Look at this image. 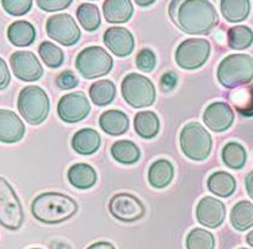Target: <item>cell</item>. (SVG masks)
<instances>
[{
	"label": "cell",
	"instance_id": "1",
	"mask_svg": "<svg viewBox=\"0 0 253 249\" xmlns=\"http://www.w3.org/2000/svg\"><path fill=\"white\" fill-rule=\"evenodd\" d=\"M181 31L191 36H206L218 25V14L210 0H181L170 18Z\"/></svg>",
	"mask_w": 253,
	"mask_h": 249
},
{
	"label": "cell",
	"instance_id": "2",
	"mask_svg": "<svg viewBox=\"0 0 253 249\" xmlns=\"http://www.w3.org/2000/svg\"><path fill=\"white\" fill-rule=\"evenodd\" d=\"M78 208L76 201L61 192H43L31 203L33 217L47 225L67 221L78 213Z\"/></svg>",
	"mask_w": 253,
	"mask_h": 249
},
{
	"label": "cell",
	"instance_id": "3",
	"mask_svg": "<svg viewBox=\"0 0 253 249\" xmlns=\"http://www.w3.org/2000/svg\"><path fill=\"white\" fill-rule=\"evenodd\" d=\"M218 82L225 88H238L253 80V57L249 54H230L219 62Z\"/></svg>",
	"mask_w": 253,
	"mask_h": 249
},
{
	"label": "cell",
	"instance_id": "4",
	"mask_svg": "<svg viewBox=\"0 0 253 249\" xmlns=\"http://www.w3.org/2000/svg\"><path fill=\"white\" fill-rule=\"evenodd\" d=\"M18 110L29 124H41L46 120L50 111L49 96L41 87L27 85L19 92Z\"/></svg>",
	"mask_w": 253,
	"mask_h": 249
},
{
	"label": "cell",
	"instance_id": "5",
	"mask_svg": "<svg viewBox=\"0 0 253 249\" xmlns=\"http://www.w3.org/2000/svg\"><path fill=\"white\" fill-rule=\"evenodd\" d=\"M181 152L194 161L206 160L212 149V138L203 124L190 122L180 131Z\"/></svg>",
	"mask_w": 253,
	"mask_h": 249
},
{
	"label": "cell",
	"instance_id": "6",
	"mask_svg": "<svg viewBox=\"0 0 253 249\" xmlns=\"http://www.w3.org/2000/svg\"><path fill=\"white\" fill-rule=\"evenodd\" d=\"M122 96L134 109L149 107L156 100V87L144 75L129 73L122 82Z\"/></svg>",
	"mask_w": 253,
	"mask_h": 249
},
{
	"label": "cell",
	"instance_id": "7",
	"mask_svg": "<svg viewBox=\"0 0 253 249\" xmlns=\"http://www.w3.org/2000/svg\"><path fill=\"white\" fill-rule=\"evenodd\" d=\"M75 65L84 79H96L110 73L114 60L103 47L88 46L79 53Z\"/></svg>",
	"mask_w": 253,
	"mask_h": 249
},
{
	"label": "cell",
	"instance_id": "8",
	"mask_svg": "<svg viewBox=\"0 0 253 249\" xmlns=\"http://www.w3.org/2000/svg\"><path fill=\"white\" fill-rule=\"evenodd\" d=\"M25 222L19 198L7 179L0 176V225L8 230H18Z\"/></svg>",
	"mask_w": 253,
	"mask_h": 249
},
{
	"label": "cell",
	"instance_id": "9",
	"mask_svg": "<svg viewBox=\"0 0 253 249\" xmlns=\"http://www.w3.org/2000/svg\"><path fill=\"white\" fill-rule=\"evenodd\" d=\"M211 45L205 38H188L177 46L175 52L176 64L186 71H195L203 67L210 57Z\"/></svg>",
	"mask_w": 253,
	"mask_h": 249
},
{
	"label": "cell",
	"instance_id": "10",
	"mask_svg": "<svg viewBox=\"0 0 253 249\" xmlns=\"http://www.w3.org/2000/svg\"><path fill=\"white\" fill-rule=\"evenodd\" d=\"M46 33L53 41L62 46H73L82 38V31L78 23L69 14H56L46 21Z\"/></svg>",
	"mask_w": 253,
	"mask_h": 249
},
{
	"label": "cell",
	"instance_id": "11",
	"mask_svg": "<svg viewBox=\"0 0 253 249\" xmlns=\"http://www.w3.org/2000/svg\"><path fill=\"white\" fill-rule=\"evenodd\" d=\"M109 211L121 222H135L145 215V206L140 199L131 194L121 192L114 195L109 202Z\"/></svg>",
	"mask_w": 253,
	"mask_h": 249
},
{
	"label": "cell",
	"instance_id": "12",
	"mask_svg": "<svg viewBox=\"0 0 253 249\" xmlns=\"http://www.w3.org/2000/svg\"><path fill=\"white\" fill-rule=\"evenodd\" d=\"M91 111V104L83 92H71L64 95L57 104L58 117L65 124H78L85 120Z\"/></svg>",
	"mask_w": 253,
	"mask_h": 249
},
{
	"label": "cell",
	"instance_id": "13",
	"mask_svg": "<svg viewBox=\"0 0 253 249\" xmlns=\"http://www.w3.org/2000/svg\"><path fill=\"white\" fill-rule=\"evenodd\" d=\"M10 64L12 72L21 82H37L42 78L43 69L40 60L33 52L29 50H18L12 53L10 57Z\"/></svg>",
	"mask_w": 253,
	"mask_h": 249
},
{
	"label": "cell",
	"instance_id": "14",
	"mask_svg": "<svg viewBox=\"0 0 253 249\" xmlns=\"http://www.w3.org/2000/svg\"><path fill=\"white\" fill-rule=\"evenodd\" d=\"M198 222L210 229H217L226 218V208L221 201L212 197L202 198L197 206Z\"/></svg>",
	"mask_w": 253,
	"mask_h": 249
},
{
	"label": "cell",
	"instance_id": "15",
	"mask_svg": "<svg viewBox=\"0 0 253 249\" xmlns=\"http://www.w3.org/2000/svg\"><path fill=\"white\" fill-rule=\"evenodd\" d=\"M103 41L106 47L117 57H127L135 46L134 37L126 27H109L104 31Z\"/></svg>",
	"mask_w": 253,
	"mask_h": 249
},
{
	"label": "cell",
	"instance_id": "16",
	"mask_svg": "<svg viewBox=\"0 0 253 249\" xmlns=\"http://www.w3.org/2000/svg\"><path fill=\"white\" fill-rule=\"evenodd\" d=\"M203 122L215 133H222L232 127L234 122V111L225 102H214L209 104L203 114Z\"/></svg>",
	"mask_w": 253,
	"mask_h": 249
},
{
	"label": "cell",
	"instance_id": "17",
	"mask_svg": "<svg viewBox=\"0 0 253 249\" xmlns=\"http://www.w3.org/2000/svg\"><path fill=\"white\" fill-rule=\"evenodd\" d=\"M26 127L19 118L11 110H0V142L15 144L23 138Z\"/></svg>",
	"mask_w": 253,
	"mask_h": 249
},
{
	"label": "cell",
	"instance_id": "18",
	"mask_svg": "<svg viewBox=\"0 0 253 249\" xmlns=\"http://www.w3.org/2000/svg\"><path fill=\"white\" fill-rule=\"evenodd\" d=\"M134 7L131 0H104L103 3V15L104 19L113 23L119 25L130 21L133 16Z\"/></svg>",
	"mask_w": 253,
	"mask_h": 249
},
{
	"label": "cell",
	"instance_id": "19",
	"mask_svg": "<svg viewBox=\"0 0 253 249\" xmlns=\"http://www.w3.org/2000/svg\"><path fill=\"white\" fill-rule=\"evenodd\" d=\"M102 144V138L96 130L93 129H82L75 133L72 137L73 151L82 156H91L95 152H98Z\"/></svg>",
	"mask_w": 253,
	"mask_h": 249
},
{
	"label": "cell",
	"instance_id": "20",
	"mask_svg": "<svg viewBox=\"0 0 253 249\" xmlns=\"http://www.w3.org/2000/svg\"><path fill=\"white\" fill-rule=\"evenodd\" d=\"M99 126L106 134L122 135L129 130V117L121 110H107L100 115Z\"/></svg>",
	"mask_w": 253,
	"mask_h": 249
},
{
	"label": "cell",
	"instance_id": "21",
	"mask_svg": "<svg viewBox=\"0 0 253 249\" xmlns=\"http://www.w3.org/2000/svg\"><path fill=\"white\" fill-rule=\"evenodd\" d=\"M36 27L27 21H16L11 23L7 29V38L14 46H30L31 43L36 41Z\"/></svg>",
	"mask_w": 253,
	"mask_h": 249
},
{
	"label": "cell",
	"instance_id": "22",
	"mask_svg": "<svg viewBox=\"0 0 253 249\" xmlns=\"http://www.w3.org/2000/svg\"><path fill=\"white\" fill-rule=\"evenodd\" d=\"M175 176V169L169 160L166 159H160V160L155 161L149 168L148 172V180L149 184L153 188L161 190L166 188L170 184L172 179Z\"/></svg>",
	"mask_w": 253,
	"mask_h": 249
},
{
	"label": "cell",
	"instance_id": "23",
	"mask_svg": "<svg viewBox=\"0 0 253 249\" xmlns=\"http://www.w3.org/2000/svg\"><path fill=\"white\" fill-rule=\"evenodd\" d=\"M68 180L78 190H88L95 186L98 175L89 164L79 163L68 169Z\"/></svg>",
	"mask_w": 253,
	"mask_h": 249
},
{
	"label": "cell",
	"instance_id": "24",
	"mask_svg": "<svg viewBox=\"0 0 253 249\" xmlns=\"http://www.w3.org/2000/svg\"><path fill=\"white\" fill-rule=\"evenodd\" d=\"M207 188L217 197L229 198L236 191L237 182L230 173L225 171H217L211 173L207 179Z\"/></svg>",
	"mask_w": 253,
	"mask_h": 249
},
{
	"label": "cell",
	"instance_id": "25",
	"mask_svg": "<svg viewBox=\"0 0 253 249\" xmlns=\"http://www.w3.org/2000/svg\"><path fill=\"white\" fill-rule=\"evenodd\" d=\"M134 129L135 133L142 138H155L160 131V120L153 111H141L135 115Z\"/></svg>",
	"mask_w": 253,
	"mask_h": 249
},
{
	"label": "cell",
	"instance_id": "26",
	"mask_svg": "<svg viewBox=\"0 0 253 249\" xmlns=\"http://www.w3.org/2000/svg\"><path fill=\"white\" fill-rule=\"evenodd\" d=\"M221 12L227 22L240 23L251 14V0H221Z\"/></svg>",
	"mask_w": 253,
	"mask_h": 249
},
{
	"label": "cell",
	"instance_id": "27",
	"mask_svg": "<svg viewBox=\"0 0 253 249\" xmlns=\"http://www.w3.org/2000/svg\"><path fill=\"white\" fill-rule=\"evenodd\" d=\"M232 226L238 232H245L253 226V203L249 201H240L236 203L230 213Z\"/></svg>",
	"mask_w": 253,
	"mask_h": 249
},
{
	"label": "cell",
	"instance_id": "28",
	"mask_svg": "<svg viewBox=\"0 0 253 249\" xmlns=\"http://www.w3.org/2000/svg\"><path fill=\"white\" fill-rule=\"evenodd\" d=\"M111 155H113L114 160H117L121 164L131 166L140 160L141 151L133 141L121 140L113 144Z\"/></svg>",
	"mask_w": 253,
	"mask_h": 249
},
{
	"label": "cell",
	"instance_id": "29",
	"mask_svg": "<svg viewBox=\"0 0 253 249\" xmlns=\"http://www.w3.org/2000/svg\"><path fill=\"white\" fill-rule=\"evenodd\" d=\"M117 96V87L111 80H99L89 87V98L96 106L113 103Z\"/></svg>",
	"mask_w": 253,
	"mask_h": 249
},
{
	"label": "cell",
	"instance_id": "30",
	"mask_svg": "<svg viewBox=\"0 0 253 249\" xmlns=\"http://www.w3.org/2000/svg\"><path fill=\"white\" fill-rule=\"evenodd\" d=\"M247 151L238 142H227L222 149L223 164L230 169H243L247 164Z\"/></svg>",
	"mask_w": 253,
	"mask_h": 249
},
{
	"label": "cell",
	"instance_id": "31",
	"mask_svg": "<svg viewBox=\"0 0 253 249\" xmlns=\"http://www.w3.org/2000/svg\"><path fill=\"white\" fill-rule=\"evenodd\" d=\"M253 30L249 26L238 25L227 31V45L234 50H245L252 46Z\"/></svg>",
	"mask_w": 253,
	"mask_h": 249
},
{
	"label": "cell",
	"instance_id": "32",
	"mask_svg": "<svg viewBox=\"0 0 253 249\" xmlns=\"http://www.w3.org/2000/svg\"><path fill=\"white\" fill-rule=\"evenodd\" d=\"M230 100L238 114L247 118L253 117V85L234 91L230 95Z\"/></svg>",
	"mask_w": 253,
	"mask_h": 249
},
{
	"label": "cell",
	"instance_id": "33",
	"mask_svg": "<svg viewBox=\"0 0 253 249\" xmlns=\"http://www.w3.org/2000/svg\"><path fill=\"white\" fill-rule=\"evenodd\" d=\"M76 15H78V21L80 22L84 30L95 31L100 26V22H102L100 21V12L95 4H91V3L80 4L76 11Z\"/></svg>",
	"mask_w": 253,
	"mask_h": 249
},
{
	"label": "cell",
	"instance_id": "34",
	"mask_svg": "<svg viewBox=\"0 0 253 249\" xmlns=\"http://www.w3.org/2000/svg\"><path fill=\"white\" fill-rule=\"evenodd\" d=\"M187 249H214L215 248V239L212 233L205 229H192L187 234L186 239Z\"/></svg>",
	"mask_w": 253,
	"mask_h": 249
},
{
	"label": "cell",
	"instance_id": "35",
	"mask_svg": "<svg viewBox=\"0 0 253 249\" xmlns=\"http://www.w3.org/2000/svg\"><path fill=\"white\" fill-rule=\"evenodd\" d=\"M40 57L45 65L52 69L60 68L64 64V52L50 41H43L38 47Z\"/></svg>",
	"mask_w": 253,
	"mask_h": 249
},
{
	"label": "cell",
	"instance_id": "36",
	"mask_svg": "<svg viewBox=\"0 0 253 249\" xmlns=\"http://www.w3.org/2000/svg\"><path fill=\"white\" fill-rule=\"evenodd\" d=\"M4 11L11 16H23L31 10L33 0H1Z\"/></svg>",
	"mask_w": 253,
	"mask_h": 249
},
{
	"label": "cell",
	"instance_id": "37",
	"mask_svg": "<svg viewBox=\"0 0 253 249\" xmlns=\"http://www.w3.org/2000/svg\"><path fill=\"white\" fill-rule=\"evenodd\" d=\"M156 64H157V57H156L155 52L149 47L141 49L138 54H137V57H135V65L142 72H153Z\"/></svg>",
	"mask_w": 253,
	"mask_h": 249
},
{
	"label": "cell",
	"instance_id": "38",
	"mask_svg": "<svg viewBox=\"0 0 253 249\" xmlns=\"http://www.w3.org/2000/svg\"><path fill=\"white\" fill-rule=\"evenodd\" d=\"M73 0H37V5L41 8L42 11L46 12H56V11H61L68 8L72 4Z\"/></svg>",
	"mask_w": 253,
	"mask_h": 249
},
{
	"label": "cell",
	"instance_id": "39",
	"mask_svg": "<svg viewBox=\"0 0 253 249\" xmlns=\"http://www.w3.org/2000/svg\"><path fill=\"white\" fill-rule=\"evenodd\" d=\"M56 84L58 88L67 91V89H72L75 87H78L79 79L72 71H64V72H61L57 76Z\"/></svg>",
	"mask_w": 253,
	"mask_h": 249
},
{
	"label": "cell",
	"instance_id": "40",
	"mask_svg": "<svg viewBox=\"0 0 253 249\" xmlns=\"http://www.w3.org/2000/svg\"><path fill=\"white\" fill-rule=\"evenodd\" d=\"M177 75L173 72H166L161 76L160 87L163 89V92H170L173 91L175 87L177 85Z\"/></svg>",
	"mask_w": 253,
	"mask_h": 249
},
{
	"label": "cell",
	"instance_id": "41",
	"mask_svg": "<svg viewBox=\"0 0 253 249\" xmlns=\"http://www.w3.org/2000/svg\"><path fill=\"white\" fill-rule=\"evenodd\" d=\"M11 82V75L10 71H8V67L3 58L0 57V91L1 89L7 88V85L10 84Z\"/></svg>",
	"mask_w": 253,
	"mask_h": 249
},
{
	"label": "cell",
	"instance_id": "42",
	"mask_svg": "<svg viewBox=\"0 0 253 249\" xmlns=\"http://www.w3.org/2000/svg\"><path fill=\"white\" fill-rule=\"evenodd\" d=\"M245 187H247V192L253 201V171L249 172L247 177H245Z\"/></svg>",
	"mask_w": 253,
	"mask_h": 249
},
{
	"label": "cell",
	"instance_id": "43",
	"mask_svg": "<svg viewBox=\"0 0 253 249\" xmlns=\"http://www.w3.org/2000/svg\"><path fill=\"white\" fill-rule=\"evenodd\" d=\"M87 249H115V247L111 243H107V241H99V243L89 245Z\"/></svg>",
	"mask_w": 253,
	"mask_h": 249
},
{
	"label": "cell",
	"instance_id": "44",
	"mask_svg": "<svg viewBox=\"0 0 253 249\" xmlns=\"http://www.w3.org/2000/svg\"><path fill=\"white\" fill-rule=\"evenodd\" d=\"M50 249H72L69 247V244L60 241V240H54L50 243Z\"/></svg>",
	"mask_w": 253,
	"mask_h": 249
},
{
	"label": "cell",
	"instance_id": "45",
	"mask_svg": "<svg viewBox=\"0 0 253 249\" xmlns=\"http://www.w3.org/2000/svg\"><path fill=\"white\" fill-rule=\"evenodd\" d=\"M181 3V0H172V3L169 4V16L172 18V16L175 15V12L177 11V7H179V4Z\"/></svg>",
	"mask_w": 253,
	"mask_h": 249
},
{
	"label": "cell",
	"instance_id": "46",
	"mask_svg": "<svg viewBox=\"0 0 253 249\" xmlns=\"http://www.w3.org/2000/svg\"><path fill=\"white\" fill-rule=\"evenodd\" d=\"M137 5H140V7H149L155 3L156 0H134Z\"/></svg>",
	"mask_w": 253,
	"mask_h": 249
},
{
	"label": "cell",
	"instance_id": "47",
	"mask_svg": "<svg viewBox=\"0 0 253 249\" xmlns=\"http://www.w3.org/2000/svg\"><path fill=\"white\" fill-rule=\"evenodd\" d=\"M247 243L253 248V230H251V232L247 234Z\"/></svg>",
	"mask_w": 253,
	"mask_h": 249
},
{
	"label": "cell",
	"instance_id": "48",
	"mask_svg": "<svg viewBox=\"0 0 253 249\" xmlns=\"http://www.w3.org/2000/svg\"><path fill=\"white\" fill-rule=\"evenodd\" d=\"M238 249H248V248H238Z\"/></svg>",
	"mask_w": 253,
	"mask_h": 249
},
{
	"label": "cell",
	"instance_id": "49",
	"mask_svg": "<svg viewBox=\"0 0 253 249\" xmlns=\"http://www.w3.org/2000/svg\"><path fill=\"white\" fill-rule=\"evenodd\" d=\"M31 249H40V248H31Z\"/></svg>",
	"mask_w": 253,
	"mask_h": 249
}]
</instances>
